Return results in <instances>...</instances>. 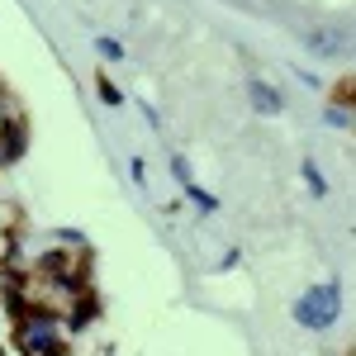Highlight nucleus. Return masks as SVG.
Instances as JSON below:
<instances>
[{"label": "nucleus", "instance_id": "1", "mask_svg": "<svg viewBox=\"0 0 356 356\" xmlns=\"http://www.w3.org/2000/svg\"><path fill=\"white\" fill-rule=\"evenodd\" d=\"M38 280H53V285H86L90 275V247L81 243H62V247H48L33 266Z\"/></svg>", "mask_w": 356, "mask_h": 356}, {"label": "nucleus", "instance_id": "2", "mask_svg": "<svg viewBox=\"0 0 356 356\" xmlns=\"http://www.w3.org/2000/svg\"><path fill=\"white\" fill-rule=\"evenodd\" d=\"M337 314H342V295H337V285H314L309 295H300L295 304V323L309 332H328L337 323Z\"/></svg>", "mask_w": 356, "mask_h": 356}, {"label": "nucleus", "instance_id": "3", "mask_svg": "<svg viewBox=\"0 0 356 356\" xmlns=\"http://www.w3.org/2000/svg\"><path fill=\"white\" fill-rule=\"evenodd\" d=\"M24 152H29V124L19 114H5V124H0V166H15Z\"/></svg>", "mask_w": 356, "mask_h": 356}, {"label": "nucleus", "instance_id": "4", "mask_svg": "<svg viewBox=\"0 0 356 356\" xmlns=\"http://www.w3.org/2000/svg\"><path fill=\"white\" fill-rule=\"evenodd\" d=\"M72 314H67V328L72 332H81L86 323H90V318H100V295H95V290H86V285H76V290H72Z\"/></svg>", "mask_w": 356, "mask_h": 356}, {"label": "nucleus", "instance_id": "5", "mask_svg": "<svg viewBox=\"0 0 356 356\" xmlns=\"http://www.w3.org/2000/svg\"><path fill=\"white\" fill-rule=\"evenodd\" d=\"M247 100H252V110H257V114H280V105H285L280 90H275L271 81H257V76L247 81Z\"/></svg>", "mask_w": 356, "mask_h": 356}, {"label": "nucleus", "instance_id": "6", "mask_svg": "<svg viewBox=\"0 0 356 356\" xmlns=\"http://www.w3.org/2000/svg\"><path fill=\"white\" fill-rule=\"evenodd\" d=\"M304 43H309L318 57H337V53H342V33H309Z\"/></svg>", "mask_w": 356, "mask_h": 356}, {"label": "nucleus", "instance_id": "7", "mask_svg": "<svg viewBox=\"0 0 356 356\" xmlns=\"http://www.w3.org/2000/svg\"><path fill=\"white\" fill-rule=\"evenodd\" d=\"M19 219H24V209L15 200H0V233H19Z\"/></svg>", "mask_w": 356, "mask_h": 356}, {"label": "nucleus", "instance_id": "8", "mask_svg": "<svg viewBox=\"0 0 356 356\" xmlns=\"http://www.w3.org/2000/svg\"><path fill=\"white\" fill-rule=\"evenodd\" d=\"M95 95H100L105 105H124V90H119V86H114L105 72H95Z\"/></svg>", "mask_w": 356, "mask_h": 356}, {"label": "nucleus", "instance_id": "9", "mask_svg": "<svg viewBox=\"0 0 356 356\" xmlns=\"http://www.w3.org/2000/svg\"><path fill=\"white\" fill-rule=\"evenodd\" d=\"M304 181H309V195H314V200H323V195H328V181H323L318 162H304Z\"/></svg>", "mask_w": 356, "mask_h": 356}, {"label": "nucleus", "instance_id": "10", "mask_svg": "<svg viewBox=\"0 0 356 356\" xmlns=\"http://www.w3.org/2000/svg\"><path fill=\"white\" fill-rule=\"evenodd\" d=\"M186 195H191V204H195V209H200V214H214V209H219V200H214V195H209V191H200L195 181H191V186H186Z\"/></svg>", "mask_w": 356, "mask_h": 356}, {"label": "nucleus", "instance_id": "11", "mask_svg": "<svg viewBox=\"0 0 356 356\" xmlns=\"http://www.w3.org/2000/svg\"><path fill=\"white\" fill-rule=\"evenodd\" d=\"M323 119H328L332 129H352V105H328Z\"/></svg>", "mask_w": 356, "mask_h": 356}, {"label": "nucleus", "instance_id": "12", "mask_svg": "<svg viewBox=\"0 0 356 356\" xmlns=\"http://www.w3.org/2000/svg\"><path fill=\"white\" fill-rule=\"evenodd\" d=\"M171 176H176V181H181V191H186V186H191L195 176H191V162H186V157H181V152H176V157H171Z\"/></svg>", "mask_w": 356, "mask_h": 356}, {"label": "nucleus", "instance_id": "13", "mask_svg": "<svg viewBox=\"0 0 356 356\" xmlns=\"http://www.w3.org/2000/svg\"><path fill=\"white\" fill-rule=\"evenodd\" d=\"M352 95H356L352 76H342V81H337V90H332V100H328V105H352Z\"/></svg>", "mask_w": 356, "mask_h": 356}, {"label": "nucleus", "instance_id": "14", "mask_svg": "<svg viewBox=\"0 0 356 356\" xmlns=\"http://www.w3.org/2000/svg\"><path fill=\"white\" fill-rule=\"evenodd\" d=\"M95 48H100V57H110V62H119V57H124L119 38H95Z\"/></svg>", "mask_w": 356, "mask_h": 356}, {"label": "nucleus", "instance_id": "15", "mask_svg": "<svg viewBox=\"0 0 356 356\" xmlns=\"http://www.w3.org/2000/svg\"><path fill=\"white\" fill-rule=\"evenodd\" d=\"M15 238H19V233H0V266H10V257H19V252H15Z\"/></svg>", "mask_w": 356, "mask_h": 356}, {"label": "nucleus", "instance_id": "16", "mask_svg": "<svg viewBox=\"0 0 356 356\" xmlns=\"http://www.w3.org/2000/svg\"><path fill=\"white\" fill-rule=\"evenodd\" d=\"M129 171H134L138 186H147V166H143V157H134V162H129Z\"/></svg>", "mask_w": 356, "mask_h": 356}, {"label": "nucleus", "instance_id": "17", "mask_svg": "<svg viewBox=\"0 0 356 356\" xmlns=\"http://www.w3.org/2000/svg\"><path fill=\"white\" fill-rule=\"evenodd\" d=\"M0 356H5V347H0Z\"/></svg>", "mask_w": 356, "mask_h": 356}]
</instances>
